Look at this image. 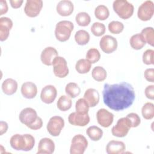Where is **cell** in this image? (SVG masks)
I'll use <instances>...</instances> for the list:
<instances>
[{"instance_id":"obj_18","label":"cell","mask_w":154,"mask_h":154,"mask_svg":"<svg viewBox=\"0 0 154 154\" xmlns=\"http://www.w3.org/2000/svg\"><path fill=\"white\" fill-rule=\"evenodd\" d=\"M13 24L11 19L7 17H1L0 18V40L1 42L8 38Z\"/></svg>"},{"instance_id":"obj_13","label":"cell","mask_w":154,"mask_h":154,"mask_svg":"<svg viewBox=\"0 0 154 154\" xmlns=\"http://www.w3.org/2000/svg\"><path fill=\"white\" fill-rule=\"evenodd\" d=\"M97 123L103 128H108L113 122L114 115L105 108L99 109L96 113Z\"/></svg>"},{"instance_id":"obj_5","label":"cell","mask_w":154,"mask_h":154,"mask_svg":"<svg viewBox=\"0 0 154 154\" xmlns=\"http://www.w3.org/2000/svg\"><path fill=\"white\" fill-rule=\"evenodd\" d=\"M131 127L130 120L126 117H122L118 120L116 125L111 129L112 134L117 137H124L129 132Z\"/></svg>"},{"instance_id":"obj_2","label":"cell","mask_w":154,"mask_h":154,"mask_svg":"<svg viewBox=\"0 0 154 154\" xmlns=\"http://www.w3.org/2000/svg\"><path fill=\"white\" fill-rule=\"evenodd\" d=\"M10 143L11 147L14 150L29 151L33 146L34 140L29 134H16L11 137Z\"/></svg>"},{"instance_id":"obj_43","label":"cell","mask_w":154,"mask_h":154,"mask_svg":"<svg viewBox=\"0 0 154 154\" xmlns=\"http://www.w3.org/2000/svg\"><path fill=\"white\" fill-rule=\"evenodd\" d=\"M42 126H43V120L40 117H38L37 120L32 125H31L29 127V128L32 130H37L40 129L42 127Z\"/></svg>"},{"instance_id":"obj_11","label":"cell","mask_w":154,"mask_h":154,"mask_svg":"<svg viewBox=\"0 0 154 154\" xmlns=\"http://www.w3.org/2000/svg\"><path fill=\"white\" fill-rule=\"evenodd\" d=\"M99 46L103 52L106 54H111L117 49L118 43L117 39L114 37L105 35L100 40Z\"/></svg>"},{"instance_id":"obj_10","label":"cell","mask_w":154,"mask_h":154,"mask_svg":"<svg viewBox=\"0 0 154 154\" xmlns=\"http://www.w3.org/2000/svg\"><path fill=\"white\" fill-rule=\"evenodd\" d=\"M36 111L32 108H25L23 109L19 116V119L22 124L29 128L32 125L38 118Z\"/></svg>"},{"instance_id":"obj_24","label":"cell","mask_w":154,"mask_h":154,"mask_svg":"<svg viewBox=\"0 0 154 154\" xmlns=\"http://www.w3.org/2000/svg\"><path fill=\"white\" fill-rule=\"evenodd\" d=\"M131 46L135 50L142 49L146 45V42L140 33L133 35L129 40Z\"/></svg>"},{"instance_id":"obj_35","label":"cell","mask_w":154,"mask_h":154,"mask_svg":"<svg viewBox=\"0 0 154 154\" xmlns=\"http://www.w3.org/2000/svg\"><path fill=\"white\" fill-rule=\"evenodd\" d=\"M89 107L88 103L83 98H80L76 102L75 109L76 112L79 114H88Z\"/></svg>"},{"instance_id":"obj_28","label":"cell","mask_w":154,"mask_h":154,"mask_svg":"<svg viewBox=\"0 0 154 154\" xmlns=\"http://www.w3.org/2000/svg\"><path fill=\"white\" fill-rule=\"evenodd\" d=\"M72 105V101L71 99L66 95L61 96L57 102V108L61 111H66L69 110Z\"/></svg>"},{"instance_id":"obj_36","label":"cell","mask_w":154,"mask_h":154,"mask_svg":"<svg viewBox=\"0 0 154 154\" xmlns=\"http://www.w3.org/2000/svg\"><path fill=\"white\" fill-rule=\"evenodd\" d=\"M109 31L114 34H118L122 32L124 29V25L122 22L119 21H111L109 23L108 26Z\"/></svg>"},{"instance_id":"obj_1","label":"cell","mask_w":154,"mask_h":154,"mask_svg":"<svg viewBox=\"0 0 154 154\" xmlns=\"http://www.w3.org/2000/svg\"><path fill=\"white\" fill-rule=\"evenodd\" d=\"M102 95L105 105L116 111L130 107L135 98L133 87L126 82L114 84H105Z\"/></svg>"},{"instance_id":"obj_42","label":"cell","mask_w":154,"mask_h":154,"mask_svg":"<svg viewBox=\"0 0 154 154\" xmlns=\"http://www.w3.org/2000/svg\"><path fill=\"white\" fill-rule=\"evenodd\" d=\"M145 95L147 98L153 100L154 99V85H150L146 87L144 90Z\"/></svg>"},{"instance_id":"obj_23","label":"cell","mask_w":154,"mask_h":154,"mask_svg":"<svg viewBox=\"0 0 154 154\" xmlns=\"http://www.w3.org/2000/svg\"><path fill=\"white\" fill-rule=\"evenodd\" d=\"M17 89V82L12 78L5 79L2 84V90L4 94L12 95L16 93Z\"/></svg>"},{"instance_id":"obj_39","label":"cell","mask_w":154,"mask_h":154,"mask_svg":"<svg viewBox=\"0 0 154 154\" xmlns=\"http://www.w3.org/2000/svg\"><path fill=\"white\" fill-rule=\"evenodd\" d=\"M154 51L153 49H147L143 54V61L145 64L150 65L154 64L153 60Z\"/></svg>"},{"instance_id":"obj_34","label":"cell","mask_w":154,"mask_h":154,"mask_svg":"<svg viewBox=\"0 0 154 154\" xmlns=\"http://www.w3.org/2000/svg\"><path fill=\"white\" fill-rule=\"evenodd\" d=\"M75 20L79 26H86L90 24L91 17L86 12H79L76 14Z\"/></svg>"},{"instance_id":"obj_17","label":"cell","mask_w":154,"mask_h":154,"mask_svg":"<svg viewBox=\"0 0 154 154\" xmlns=\"http://www.w3.org/2000/svg\"><path fill=\"white\" fill-rule=\"evenodd\" d=\"M57 56H58V53L57 49L53 47L48 46L42 51L40 55V59L44 64L52 66L54 59Z\"/></svg>"},{"instance_id":"obj_14","label":"cell","mask_w":154,"mask_h":154,"mask_svg":"<svg viewBox=\"0 0 154 154\" xmlns=\"http://www.w3.org/2000/svg\"><path fill=\"white\" fill-rule=\"evenodd\" d=\"M57 95V90L56 88L52 85H47L41 91L40 99L43 102L50 104L55 100Z\"/></svg>"},{"instance_id":"obj_25","label":"cell","mask_w":154,"mask_h":154,"mask_svg":"<svg viewBox=\"0 0 154 154\" xmlns=\"http://www.w3.org/2000/svg\"><path fill=\"white\" fill-rule=\"evenodd\" d=\"M91 67V63L87 59H80L75 64V69L80 74L88 73Z\"/></svg>"},{"instance_id":"obj_26","label":"cell","mask_w":154,"mask_h":154,"mask_svg":"<svg viewBox=\"0 0 154 154\" xmlns=\"http://www.w3.org/2000/svg\"><path fill=\"white\" fill-rule=\"evenodd\" d=\"M86 133L89 138L94 141H99L103 135L102 130L96 126H91L87 128Z\"/></svg>"},{"instance_id":"obj_45","label":"cell","mask_w":154,"mask_h":154,"mask_svg":"<svg viewBox=\"0 0 154 154\" xmlns=\"http://www.w3.org/2000/svg\"><path fill=\"white\" fill-rule=\"evenodd\" d=\"M8 124L7 122L4 121H1L0 122V135H2L7 131Z\"/></svg>"},{"instance_id":"obj_44","label":"cell","mask_w":154,"mask_h":154,"mask_svg":"<svg viewBox=\"0 0 154 154\" xmlns=\"http://www.w3.org/2000/svg\"><path fill=\"white\" fill-rule=\"evenodd\" d=\"M0 4H1V12L0 15H3L4 14L6 13L8 11V5L7 4L6 1L4 0H1L0 1Z\"/></svg>"},{"instance_id":"obj_29","label":"cell","mask_w":154,"mask_h":154,"mask_svg":"<svg viewBox=\"0 0 154 154\" xmlns=\"http://www.w3.org/2000/svg\"><path fill=\"white\" fill-rule=\"evenodd\" d=\"M66 93L71 98H75L81 93V88L75 82H69L65 87Z\"/></svg>"},{"instance_id":"obj_19","label":"cell","mask_w":154,"mask_h":154,"mask_svg":"<svg viewBox=\"0 0 154 154\" xmlns=\"http://www.w3.org/2000/svg\"><path fill=\"white\" fill-rule=\"evenodd\" d=\"M74 9L73 4L69 0L60 1L57 5L56 10L58 14L62 16H68L70 15Z\"/></svg>"},{"instance_id":"obj_41","label":"cell","mask_w":154,"mask_h":154,"mask_svg":"<svg viewBox=\"0 0 154 154\" xmlns=\"http://www.w3.org/2000/svg\"><path fill=\"white\" fill-rule=\"evenodd\" d=\"M144 76L145 79L149 82H154V69L149 68L146 69L144 72Z\"/></svg>"},{"instance_id":"obj_22","label":"cell","mask_w":154,"mask_h":154,"mask_svg":"<svg viewBox=\"0 0 154 154\" xmlns=\"http://www.w3.org/2000/svg\"><path fill=\"white\" fill-rule=\"evenodd\" d=\"M84 99L87 101L90 107H94L99 102V92L94 88H88L84 93Z\"/></svg>"},{"instance_id":"obj_3","label":"cell","mask_w":154,"mask_h":154,"mask_svg":"<svg viewBox=\"0 0 154 154\" xmlns=\"http://www.w3.org/2000/svg\"><path fill=\"white\" fill-rule=\"evenodd\" d=\"M74 28L73 23L69 20H61L58 22L55 29L56 38L61 42L69 40Z\"/></svg>"},{"instance_id":"obj_7","label":"cell","mask_w":154,"mask_h":154,"mask_svg":"<svg viewBox=\"0 0 154 154\" xmlns=\"http://www.w3.org/2000/svg\"><path fill=\"white\" fill-rule=\"evenodd\" d=\"M52 66H53V72L54 75L60 78L66 77L69 74V68L66 59L64 57L57 56L53 61Z\"/></svg>"},{"instance_id":"obj_15","label":"cell","mask_w":154,"mask_h":154,"mask_svg":"<svg viewBox=\"0 0 154 154\" xmlns=\"http://www.w3.org/2000/svg\"><path fill=\"white\" fill-rule=\"evenodd\" d=\"M68 121L70 124L74 126H85L90 122V117L88 114H82L73 112L69 114Z\"/></svg>"},{"instance_id":"obj_31","label":"cell","mask_w":154,"mask_h":154,"mask_svg":"<svg viewBox=\"0 0 154 154\" xmlns=\"http://www.w3.org/2000/svg\"><path fill=\"white\" fill-rule=\"evenodd\" d=\"M94 15L97 19L104 20L109 17V11L106 6L104 5H99L95 8Z\"/></svg>"},{"instance_id":"obj_37","label":"cell","mask_w":154,"mask_h":154,"mask_svg":"<svg viewBox=\"0 0 154 154\" xmlns=\"http://www.w3.org/2000/svg\"><path fill=\"white\" fill-rule=\"evenodd\" d=\"M100 58L99 51L96 48H90L88 50L86 54V59L91 64L97 62Z\"/></svg>"},{"instance_id":"obj_16","label":"cell","mask_w":154,"mask_h":154,"mask_svg":"<svg viewBox=\"0 0 154 154\" xmlns=\"http://www.w3.org/2000/svg\"><path fill=\"white\" fill-rule=\"evenodd\" d=\"M55 150V144L49 138H42L38 145L37 154H52Z\"/></svg>"},{"instance_id":"obj_33","label":"cell","mask_w":154,"mask_h":154,"mask_svg":"<svg viewBox=\"0 0 154 154\" xmlns=\"http://www.w3.org/2000/svg\"><path fill=\"white\" fill-rule=\"evenodd\" d=\"M146 43H147L152 46L154 43V31L152 27H146L142 29L141 33Z\"/></svg>"},{"instance_id":"obj_4","label":"cell","mask_w":154,"mask_h":154,"mask_svg":"<svg viewBox=\"0 0 154 154\" xmlns=\"http://www.w3.org/2000/svg\"><path fill=\"white\" fill-rule=\"evenodd\" d=\"M112 7L116 14L123 19H129L134 13V5L126 0L114 1Z\"/></svg>"},{"instance_id":"obj_27","label":"cell","mask_w":154,"mask_h":154,"mask_svg":"<svg viewBox=\"0 0 154 154\" xmlns=\"http://www.w3.org/2000/svg\"><path fill=\"white\" fill-rule=\"evenodd\" d=\"M75 40L78 45L81 46L85 45L90 41V34L85 30H78L75 34Z\"/></svg>"},{"instance_id":"obj_6","label":"cell","mask_w":154,"mask_h":154,"mask_svg":"<svg viewBox=\"0 0 154 154\" xmlns=\"http://www.w3.org/2000/svg\"><path fill=\"white\" fill-rule=\"evenodd\" d=\"M88 146V141L86 138L81 135H75L71 141L70 148V154H83Z\"/></svg>"},{"instance_id":"obj_40","label":"cell","mask_w":154,"mask_h":154,"mask_svg":"<svg viewBox=\"0 0 154 154\" xmlns=\"http://www.w3.org/2000/svg\"><path fill=\"white\" fill-rule=\"evenodd\" d=\"M126 117L130 120L132 128L138 126L141 123V119L139 116L135 112H131L126 116Z\"/></svg>"},{"instance_id":"obj_20","label":"cell","mask_w":154,"mask_h":154,"mask_svg":"<svg viewBox=\"0 0 154 154\" xmlns=\"http://www.w3.org/2000/svg\"><path fill=\"white\" fill-rule=\"evenodd\" d=\"M126 146L120 141L111 140L106 146V152L108 154H122L125 152Z\"/></svg>"},{"instance_id":"obj_32","label":"cell","mask_w":154,"mask_h":154,"mask_svg":"<svg viewBox=\"0 0 154 154\" xmlns=\"http://www.w3.org/2000/svg\"><path fill=\"white\" fill-rule=\"evenodd\" d=\"M143 117L146 120H151L154 117V105L152 102H146L141 108Z\"/></svg>"},{"instance_id":"obj_12","label":"cell","mask_w":154,"mask_h":154,"mask_svg":"<svg viewBox=\"0 0 154 154\" xmlns=\"http://www.w3.org/2000/svg\"><path fill=\"white\" fill-rule=\"evenodd\" d=\"M43 7L42 0H27L24 7L25 14L30 17L37 16Z\"/></svg>"},{"instance_id":"obj_38","label":"cell","mask_w":154,"mask_h":154,"mask_svg":"<svg viewBox=\"0 0 154 154\" xmlns=\"http://www.w3.org/2000/svg\"><path fill=\"white\" fill-rule=\"evenodd\" d=\"M105 26L103 23L100 22H94L91 26V31L92 34L96 36L100 37L105 32Z\"/></svg>"},{"instance_id":"obj_21","label":"cell","mask_w":154,"mask_h":154,"mask_svg":"<svg viewBox=\"0 0 154 154\" xmlns=\"http://www.w3.org/2000/svg\"><path fill=\"white\" fill-rule=\"evenodd\" d=\"M20 90L22 96L26 99H33L37 94L36 85L30 81L24 82L21 86Z\"/></svg>"},{"instance_id":"obj_46","label":"cell","mask_w":154,"mask_h":154,"mask_svg":"<svg viewBox=\"0 0 154 154\" xmlns=\"http://www.w3.org/2000/svg\"><path fill=\"white\" fill-rule=\"evenodd\" d=\"M23 2V1H22V0H18V1L10 0V3L11 4V6L14 8H19L20 7H21Z\"/></svg>"},{"instance_id":"obj_9","label":"cell","mask_w":154,"mask_h":154,"mask_svg":"<svg viewBox=\"0 0 154 154\" xmlns=\"http://www.w3.org/2000/svg\"><path fill=\"white\" fill-rule=\"evenodd\" d=\"M154 14V3L150 0L143 2L138 7V17L142 21L149 20Z\"/></svg>"},{"instance_id":"obj_8","label":"cell","mask_w":154,"mask_h":154,"mask_svg":"<svg viewBox=\"0 0 154 154\" xmlns=\"http://www.w3.org/2000/svg\"><path fill=\"white\" fill-rule=\"evenodd\" d=\"M64 126V119L58 116H53L50 118L47 126V131L53 137L58 136L62 129Z\"/></svg>"},{"instance_id":"obj_30","label":"cell","mask_w":154,"mask_h":154,"mask_svg":"<svg viewBox=\"0 0 154 154\" xmlns=\"http://www.w3.org/2000/svg\"><path fill=\"white\" fill-rule=\"evenodd\" d=\"M91 75L95 81L100 82L104 81L106 78L107 73L103 67L96 66L93 69Z\"/></svg>"}]
</instances>
